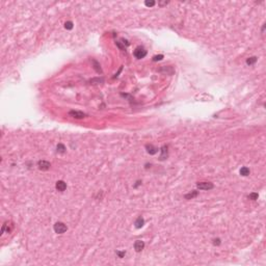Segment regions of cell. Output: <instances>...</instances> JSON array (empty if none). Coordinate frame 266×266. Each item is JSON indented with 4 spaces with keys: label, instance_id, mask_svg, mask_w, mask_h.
Masks as SVG:
<instances>
[{
    "label": "cell",
    "instance_id": "obj_23",
    "mask_svg": "<svg viewBox=\"0 0 266 266\" xmlns=\"http://www.w3.org/2000/svg\"><path fill=\"white\" fill-rule=\"evenodd\" d=\"M167 3H168V2L166 1V2H160V3H159V4H160V6H162V5H166Z\"/></svg>",
    "mask_w": 266,
    "mask_h": 266
},
{
    "label": "cell",
    "instance_id": "obj_15",
    "mask_svg": "<svg viewBox=\"0 0 266 266\" xmlns=\"http://www.w3.org/2000/svg\"><path fill=\"white\" fill-rule=\"evenodd\" d=\"M57 152L58 153H64L66 152V147H64L62 144H58L57 145Z\"/></svg>",
    "mask_w": 266,
    "mask_h": 266
},
{
    "label": "cell",
    "instance_id": "obj_10",
    "mask_svg": "<svg viewBox=\"0 0 266 266\" xmlns=\"http://www.w3.org/2000/svg\"><path fill=\"white\" fill-rule=\"evenodd\" d=\"M167 157V147L163 146L161 148V156H160V160H164Z\"/></svg>",
    "mask_w": 266,
    "mask_h": 266
},
{
    "label": "cell",
    "instance_id": "obj_12",
    "mask_svg": "<svg viewBox=\"0 0 266 266\" xmlns=\"http://www.w3.org/2000/svg\"><path fill=\"white\" fill-rule=\"evenodd\" d=\"M256 62H257V57L256 56L249 57L246 59V64H247V66H253V64H255Z\"/></svg>",
    "mask_w": 266,
    "mask_h": 266
},
{
    "label": "cell",
    "instance_id": "obj_16",
    "mask_svg": "<svg viewBox=\"0 0 266 266\" xmlns=\"http://www.w3.org/2000/svg\"><path fill=\"white\" fill-rule=\"evenodd\" d=\"M64 28L66 29H69V30H71V29L73 28V22H71V21H68L64 23Z\"/></svg>",
    "mask_w": 266,
    "mask_h": 266
},
{
    "label": "cell",
    "instance_id": "obj_19",
    "mask_svg": "<svg viewBox=\"0 0 266 266\" xmlns=\"http://www.w3.org/2000/svg\"><path fill=\"white\" fill-rule=\"evenodd\" d=\"M145 5L148 7H152V6H154L155 5V1H146L145 2Z\"/></svg>",
    "mask_w": 266,
    "mask_h": 266
},
{
    "label": "cell",
    "instance_id": "obj_3",
    "mask_svg": "<svg viewBox=\"0 0 266 266\" xmlns=\"http://www.w3.org/2000/svg\"><path fill=\"white\" fill-rule=\"evenodd\" d=\"M197 186L199 189H202V190H210L214 187V185L210 182H199Z\"/></svg>",
    "mask_w": 266,
    "mask_h": 266
},
{
    "label": "cell",
    "instance_id": "obj_4",
    "mask_svg": "<svg viewBox=\"0 0 266 266\" xmlns=\"http://www.w3.org/2000/svg\"><path fill=\"white\" fill-rule=\"evenodd\" d=\"M69 115L70 116H72L74 117V119H83V117L86 116L85 113H83L82 111H77V110H72V111H70L69 112Z\"/></svg>",
    "mask_w": 266,
    "mask_h": 266
},
{
    "label": "cell",
    "instance_id": "obj_13",
    "mask_svg": "<svg viewBox=\"0 0 266 266\" xmlns=\"http://www.w3.org/2000/svg\"><path fill=\"white\" fill-rule=\"evenodd\" d=\"M240 175H241V176H244V177L249 176V175H250V168H247L246 166L241 167V168H240Z\"/></svg>",
    "mask_w": 266,
    "mask_h": 266
},
{
    "label": "cell",
    "instance_id": "obj_8",
    "mask_svg": "<svg viewBox=\"0 0 266 266\" xmlns=\"http://www.w3.org/2000/svg\"><path fill=\"white\" fill-rule=\"evenodd\" d=\"M55 187H56V189H57L58 191H64V190L67 189V184H66V183H64L63 181L59 180V181H57V182H56Z\"/></svg>",
    "mask_w": 266,
    "mask_h": 266
},
{
    "label": "cell",
    "instance_id": "obj_17",
    "mask_svg": "<svg viewBox=\"0 0 266 266\" xmlns=\"http://www.w3.org/2000/svg\"><path fill=\"white\" fill-rule=\"evenodd\" d=\"M258 193L257 192H253V193H251L250 196H249V199L250 200H253V201H256V200H258Z\"/></svg>",
    "mask_w": 266,
    "mask_h": 266
},
{
    "label": "cell",
    "instance_id": "obj_6",
    "mask_svg": "<svg viewBox=\"0 0 266 266\" xmlns=\"http://www.w3.org/2000/svg\"><path fill=\"white\" fill-rule=\"evenodd\" d=\"M50 163L48 161H46V160H41L39 161V168L40 169H42V170H48L50 168Z\"/></svg>",
    "mask_w": 266,
    "mask_h": 266
},
{
    "label": "cell",
    "instance_id": "obj_1",
    "mask_svg": "<svg viewBox=\"0 0 266 266\" xmlns=\"http://www.w3.org/2000/svg\"><path fill=\"white\" fill-rule=\"evenodd\" d=\"M53 229H54V231L55 233L57 234H63L64 232L68 230V227L64 224L63 222H60V221H58L54 224V227H53Z\"/></svg>",
    "mask_w": 266,
    "mask_h": 266
},
{
    "label": "cell",
    "instance_id": "obj_2",
    "mask_svg": "<svg viewBox=\"0 0 266 266\" xmlns=\"http://www.w3.org/2000/svg\"><path fill=\"white\" fill-rule=\"evenodd\" d=\"M147 55V50L144 48V47H137L136 49L134 50V56L137 58V59H141Z\"/></svg>",
    "mask_w": 266,
    "mask_h": 266
},
{
    "label": "cell",
    "instance_id": "obj_18",
    "mask_svg": "<svg viewBox=\"0 0 266 266\" xmlns=\"http://www.w3.org/2000/svg\"><path fill=\"white\" fill-rule=\"evenodd\" d=\"M163 59V55L160 54V55H156L153 57V61H158V60H162Z\"/></svg>",
    "mask_w": 266,
    "mask_h": 266
},
{
    "label": "cell",
    "instance_id": "obj_14",
    "mask_svg": "<svg viewBox=\"0 0 266 266\" xmlns=\"http://www.w3.org/2000/svg\"><path fill=\"white\" fill-rule=\"evenodd\" d=\"M197 196H198V191L193 190L192 192H190V193L186 194V196H185V199H187V200H190V199H193V198H196Z\"/></svg>",
    "mask_w": 266,
    "mask_h": 266
},
{
    "label": "cell",
    "instance_id": "obj_20",
    "mask_svg": "<svg viewBox=\"0 0 266 266\" xmlns=\"http://www.w3.org/2000/svg\"><path fill=\"white\" fill-rule=\"evenodd\" d=\"M115 44H116V46L119 47V48H120L121 50H125V49H126V48H125V46H123V45L121 44V42H117V41H116Z\"/></svg>",
    "mask_w": 266,
    "mask_h": 266
},
{
    "label": "cell",
    "instance_id": "obj_7",
    "mask_svg": "<svg viewBox=\"0 0 266 266\" xmlns=\"http://www.w3.org/2000/svg\"><path fill=\"white\" fill-rule=\"evenodd\" d=\"M146 149H147V152L149 153L150 155H155L156 153L158 152V148H156L155 146H153V145H147Z\"/></svg>",
    "mask_w": 266,
    "mask_h": 266
},
{
    "label": "cell",
    "instance_id": "obj_5",
    "mask_svg": "<svg viewBox=\"0 0 266 266\" xmlns=\"http://www.w3.org/2000/svg\"><path fill=\"white\" fill-rule=\"evenodd\" d=\"M144 247H145V242L144 241H141V240H136V241H135V243H134V250L136 251L137 253L143 251Z\"/></svg>",
    "mask_w": 266,
    "mask_h": 266
},
{
    "label": "cell",
    "instance_id": "obj_21",
    "mask_svg": "<svg viewBox=\"0 0 266 266\" xmlns=\"http://www.w3.org/2000/svg\"><path fill=\"white\" fill-rule=\"evenodd\" d=\"M213 244L214 245H219L220 244V239H214V241H213Z\"/></svg>",
    "mask_w": 266,
    "mask_h": 266
},
{
    "label": "cell",
    "instance_id": "obj_22",
    "mask_svg": "<svg viewBox=\"0 0 266 266\" xmlns=\"http://www.w3.org/2000/svg\"><path fill=\"white\" fill-rule=\"evenodd\" d=\"M125 252H117V256H119L120 258H123L124 256H125Z\"/></svg>",
    "mask_w": 266,
    "mask_h": 266
},
{
    "label": "cell",
    "instance_id": "obj_11",
    "mask_svg": "<svg viewBox=\"0 0 266 266\" xmlns=\"http://www.w3.org/2000/svg\"><path fill=\"white\" fill-rule=\"evenodd\" d=\"M93 64H94V69L96 70L97 73H102V70H101V66H100V63L97 61V60H93Z\"/></svg>",
    "mask_w": 266,
    "mask_h": 266
},
{
    "label": "cell",
    "instance_id": "obj_9",
    "mask_svg": "<svg viewBox=\"0 0 266 266\" xmlns=\"http://www.w3.org/2000/svg\"><path fill=\"white\" fill-rule=\"evenodd\" d=\"M144 224H145V219L141 216H139L136 220H135L134 222V226L136 229H140V228H143L144 227Z\"/></svg>",
    "mask_w": 266,
    "mask_h": 266
}]
</instances>
